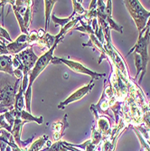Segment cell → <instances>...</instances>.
<instances>
[{"instance_id": "cell-2", "label": "cell", "mask_w": 150, "mask_h": 151, "mask_svg": "<svg viewBox=\"0 0 150 151\" xmlns=\"http://www.w3.org/2000/svg\"><path fill=\"white\" fill-rule=\"evenodd\" d=\"M124 4L128 8L139 33L142 32L146 28L147 19L150 17V12L146 11L139 1H124Z\"/></svg>"}, {"instance_id": "cell-10", "label": "cell", "mask_w": 150, "mask_h": 151, "mask_svg": "<svg viewBox=\"0 0 150 151\" xmlns=\"http://www.w3.org/2000/svg\"><path fill=\"white\" fill-rule=\"evenodd\" d=\"M0 72L14 75L13 57L11 55H0Z\"/></svg>"}, {"instance_id": "cell-11", "label": "cell", "mask_w": 150, "mask_h": 151, "mask_svg": "<svg viewBox=\"0 0 150 151\" xmlns=\"http://www.w3.org/2000/svg\"><path fill=\"white\" fill-rule=\"evenodd\" d=\"M55 37L56 36L51 35L50 34L46 33L43 38H41V39L38 40V42L36 43V45H38L39 46L43 47V48L50 50L53 46L54 42H55Z\"/></svg>"}, {"instance_id": "cell-20", "label": "cell", "mask_w": 150, "mask_h": 151, "mask_svg": "<svg viewBox=\"0 0 150 151\" xmlns=\"http://www.w3.org/2000/svg\"><path fill=\"white\" fill-rule=\"evenodd\" d=\"M0 129H6L8 132H11L12 128L11 126L8 124L6 120V117H5V113L4 114H0Z\"/></svg>"}, {"instance_id": "cell-17", "label": "cell", "mask_w": 150, "mask_h": 151, "mask_svg": "<svg viewBox=\"0 0 150 151\" xmlns=\"http://www.w3.org/2000/svg\"><path fill=\"white\" fill-rule=\"evenodd\" d=\"M23 18H24V23L25 28L28 30V27L32 22V6H30L26 8V11L24 13Z\"/></svg>"}, {"instance_id": "cell-5", "label": "cell", "mask_w": 150, "mask_h": 151, "mask_svg": "<svg viewBox=\"0 0 150 151\" xmlns=\"http://www.w3.org/2000/svg\"><path fill=\"white\" fill-rule=\"evenodd\" d=\"M51 63H62L66 64L73 72L78 73H83V74L90 75V76L92 77V79L99 80L101 77H105V73H95V72H92V71L89 70L88 68H86L84 65H83V64L78 63V62H73V61H70V60L62 59V58L53 57Z\"/></svg>"}, {"instance_id": "cell-18", "label": "cell", "mask_w": 150, "mask_h": 151, "mask_svg": "<svg viewBox=\"0 0 150 151\" xmlns=\"http://www.w3.org/2000/svg\"><path fill=\"white\" fill-rule=\"evenodd\" d=\"M72 5H73V13H75V15H78L80 17H84L86 16L87 11L83 7V6L80 5V3H79L78 1H72Z\"/></svg>"}, {"instance_id": "cell-4", "label": "cell", "mask_w": 150, "mask_h": 151, "mask_svg": "<svg viewBox=\"0 0 150 151\" xmlns=\"http://www.w3.org/2000/svg\"><path fill=\"white\" fill-rule=\"evenodd\" d=\"M15 56L17 57V59L21 62L23 65V77H29V73L31 72L38 60V57L34 52L33 46L26 48Z\"/></svg>"}, {"instance_id": "cell-16", "label": "cell", "mask_w": 150, "mask_h": 151, "mask_svg": "<svg viewBox=\"0 0 150 151\" xmlns=\"http://www.w3.org/2000/svg\"><path fill=\"white\" fill-rule=\"evenodd\" d=\"M74 15H75V13H72V15L71 16V17H69L68 18H63V19H60V18H57L54 15H52V20L56 24V25H61V27L62 28V27H64L69 22H71V19H72L73 18V17H74Z\"/></svg>"}, {"instance_id": "cell-7", "label": "cell", "mask_w": 150, "mask_h": 151, "mask_svg": "<svg viewBox=\"0 0 150 151\" xmlns=\"http://www.w3.org/2000/svg\"><path fill=\"white\" fill-rule=\"evenodd\" d=\"M93 87H94V82H93V80H91L90 84H88L86 86H83V87H80L76 91H74L72 95H70L69 97H68L63 102H61L58 105V109H63L66 105L70 104L71 102H73V101H79L80 99H83L85 95H87L91 91V89Z\"/></svg>"}, {"instance_id": "cell-21", "label": "cell", "mask_w": 150, "mask_h": 151, "mask_svg": "<svg viewBox=\"0 0 150 151\" xmlns=\"http://www.w3.org/2000/svg\"><path fill=\"white\" fill-rule=\"evenodd\" d=\"M39 40V35H38V32L37 31H32V33L29 34L28 35V44L29 45L33 46V45L36 44Z\"/></svg>"}, {"instance_id": "cell-8", "label": "cell", "mask_w": 150, "mask_h": 151, "mask_svg": "<svg viewBox=\"0 0 150 151\" xmlns=\"http://www.w3.org/2000/svg\"><path fill=\"white\" fill-rule=\"evenodd\" d=\"M67 127H68L67 115L64 116V119L62 121H57V122H54L52 124V129L54 130L53 139L56 142L61 140L62 136L64 135V131H65Z\"/></svg>"}, {"instance_id": "cell-13", "label": "cell", "mask_w": 150, "mask_h": 151, "mask_svg": "<svg viewBox=\"0 0 150 151\" xmlns=\"http://www.w3.org/2000/svg\"><path fill=\"white\" fill-rule=\"evenodd\" d=\"M48 138L49 137L47 135H43L30 146L27 151H42L44 145L48 142Z\"/></svg>"}, {"instance_id": "cell-6", "label": "cell", "mask_w": 150, "mask_h": 151, "mask_svg": "<svg viewBox=\"0 0 150 151\" xmlns=\"http://www.w3.org/2000/svg\"><path fill=\"white\" fill-rule=\"evenodd\" d=\"M20 80H17L14 87L10 85H6L4 89L0 90V103L5 108L9 109L10 111L13 109L16 101V95H17V88L18 83H20Z\"/></svg>"}, {"instance_id": "cell-12", "label": "cell", "mask_w": 150, "mask_h": 151, "mask_svg": "<svg viewBox=\"0 0 150 151\" xmlns=\"http://www.w3.org/2000/svg\"><path fill=\"white\" fill-rule=\"evenodd\" d=\"M22 82V81H21ZM24 91L22 89V85L20 83V86H19V91L17 93L16 95V101H15V108H14V109H15L16 111H24Z\"/></svg>"}, {"instance_id": "cell-22", "label": "cell", "mask_w": 150, "mask_h": 151, "mask_svg": "<svg viewBox=\"0 0 150 151\" xmlns=\"http://www.w3.org/2000/svg\"><path fill=\"white\" fill-rule=\"evenodd\" d=\"M147 109H148V111H150V102L148 103V106H147Z\"/></svg>"}, {"instance_id": "cell-23", "label": "cell", "mask_w": 150, "mask_h": 151, "mask_svg": "<svg viewBox=\"0 0 150 151\" xmlns=\"http://www.w3.org/2000/svg\"><path fill=\"white\" fill-rule=\"evenodd\" d=\"M0 147H1V143H0Z\"/></svg>"}, {"instance_id": "cell-15", "label": "cell", "mask_w": 150, "mask_h": 151, "mask_svg": "<svg viewBox=\"0 0 150 151\" xmlns=\"http://www.w3.org/2000/svg\"><path fill=\"white\" fill-rule=\"evenodd\" d=\"M108 129H110V121H108V119L105 117L98 118V131L101 134H106Z\"/></svg>"}, {"instance_id": "cell-9", "label": "cell", "mask_w": 150, "mask_h": 151, "mask_svg": "<svg viewBox=\"0 0 150 151\" xmlns=\"http://www.w3.org/2000/svg\"><path fill=\"white\" fill-rule=\"evenodd\" d=\"M30 45L28 43H22L17 39L16 41H13L12 43H9L6 45V49L9 52L10 55H17V54L20 53L22 51L25 50L26 48H28Z\"/></svg>"}, {"instance_id": "cell-1", "label": "cell", "mask_w": 150, "mask_h": 151, "mask_svg": "<svg viewBox=\"0 0 150 151\" xmlns=\"http://www.w3.org/2000/svg\"><path fill=\"white\" fill-rule=\"evenodd\" d=\"M75 24V23L73 22H70V23H68L64 27H62V28L61 29V32L55 35V42H54V45L53 46L46 51L42 56L39 57L35 65L34 66V68L31 70V72L29 73V81H28V87H27L26 91H24V98H25V101H26V109H27V111L30 112L31 111V99H32V85L34 83V80L37 78V76L42 73L44 69H45V67L52 62L53 56H52V54H53V52L54 50H55L56 48V45H58V43L60 42V40H62L64 36V35L68 32V30H70L72 27Z\"/></svg>"}, {"instance_id": "cell-3", "label": "cell", "mask_w": 150, "mask_h": 151, "mask_svg": "<svg viewBox=\"0 0 150 151\" xmlns=\"http://www.w3.org/2000/svg\"><path fill=\"white\" fill-rule=\"evenodd\" d=\"M149 35H150V25L146 26V28L139 33V40L136 45L129 51L128 54H130L132 52H136V53L139 54L142 58L143 61V73L141 78L139 79V81L142 80L143 76L145 75L146 73V67L147 64V61H148V54H147V44L149 41Z\"/></svg>"}, {"instance_id": "cell-14", "label": "cell", "mask_w": 150, "mask_h": 151, "mask_svg": "<svg viewBox=\"0 0 150 151\" xmlns=\"http://www.w3.org/2000/svg\"><path fill=\"white\" fill-rule=\"evenodd\" d=\"M57 1H44V8H45V28L44 31L47 33L48 31V26H49V19H50V16H51V12H52V6L55 5Z\"/></svg>"}, {"instance_id": "cell-19", "label": "cell", "mask_w": 150, "mask_h": 151, "mask_svg": "<svg viewBox=\"0 0 150 151\" xmlns=\"http://www.w3.org/2000/svg\"><path fill=\"white\" fill-rule=\"evenodd\" d=\"M135 63H136V67H137V75H136V78H138L140 72L143 70V61L141 56L138 53L135 54Z\"/></svg>"}]
</instances>
